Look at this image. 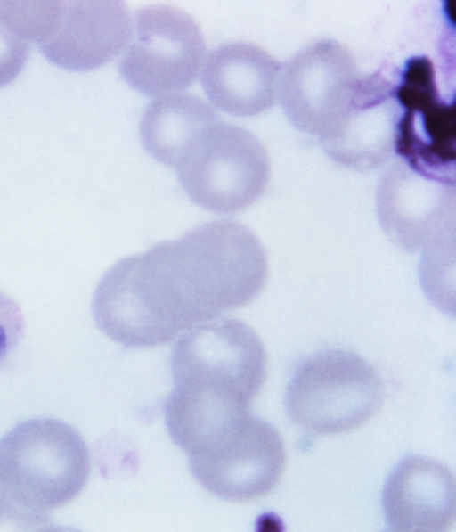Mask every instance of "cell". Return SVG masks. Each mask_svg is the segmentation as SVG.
Wrapping results in <instances>:
<instances>
[{
  "mask_svg": "<svg viewBox=\"0 0 456 532\" xmlns=\"http://www.w3.org/2000/svg\"><path fill=\"white\" fill-rule=\"evenodd\" d=\"M395 86L379 72L362 76L347 111L320 141L332 160L365 171L379 167L390 158L399 118Z\"/></svg>",
  "mask_w": 456,
  "mask_h": 532,
  "instance_id": "obj_12",
  "label": "cell"
},
{
  "mask_svg": "<svg viewBox=\"0 0 456 532\" xmlns=\"http://www.w3.org/2000/svg\"><path fill=\"white\" fill-rule=\"evenodd\" d=\"M132 25L122 1H60L53 26L38 46L59 67L91 70L126 48Z\"/></svg>",
  "mask_w": 456,
  "mask_h": 532,
  "instance_id": "obj_11",
  "label": "cell"
},
{
  "mask_svg": "<svg viewBox=\"0 0 456 532\" xmlns=\"http://www.w3.org/2000/svg\"><path fill=\"white\" fill-rule=\"evenodd\" d=\"M361 78L346 47L322 40L281 67L277 97L289 121L320 140L346 113Z\"/></svg>",
  "mask_w": 456,
  "mask_h": 532,
  "instance_id": "obj_9",
  "label": "cell"
},
{
  "mask_svg": "<svg viewBox=\"0 0 456 532\" xmlns=\"http://www.w3.org/2000/svg\"><path fill=\"white\" fill-rule=\"evenodd\" d=\"M267 275L258 237L237 221L212 220L117 261L95 289L92 315L104 335L126 348L161 346L249 304Z\"/></svg>",
  "mask_w": 456,
  "mask_h": 532,
  "instance_id": "obj_1",
  "label": "cell"
},
{
  "mask_svg": "<svg viewBox=\"0 0 456 532\" xmlns=\"http://www.w3.org/2000/svg\"><path fill=\"white\" fill-rule=\"evenodd\" d=\"M125 49L118 64L123 79L142 94L160 96L179 93L193 83L206 44L187 12L151 4L136 11Z\"/></svg>",
  "mask_w": 456,
  "mask_h": 532,
  "instance_id": "obj_6",
  "label": "cell"
},
{
  "mask_svg": "<svg viewBox=\"0 0 456 532\" xmlns=\"http://www.w3.org/2000/svg\"><path fill=\"white\" fill-rule=\"evenodd\" d=\"M90 466L83 438L54 418L26 420L0 439V493L37 516L77 497L86 484Z\"/></svg>",
  "mask_w": 456,
  "mask_h": 532,
  "instance_id": "obj_3",
  "label": "cell"
},
{
  "mask_svg": "<svg viewBox=\"0 0 456 532\" xmlns=\"http://www.w3.org/2000/svg\"><path fill=\"white\" fill-rule=\"evenodd\" d=\"M30 43L23 38L0 12V88L21 72L28 57Z\"/></svg>",
  "mask_w": 456,
  "mask_h": 532,
  "instance_id": "obj_16",
  "label": "cell"
},
{
  "mask_svg": "<svg viewBox=\"0 0 456 532\" xmlns=\"http://www.w3.org/2000/svg\"><path fill=\"white\" fill-rule=\"evenodd\" d=\"M188 457L197 481L209 493L232 502L268 494L279 482L286 463L279 431L250 413Z\"/></svg>",
  "mask_w": 456,
  "mask_h": 532,
  "instance_id": "obj_7",
  "label": "cell"
},
{
  "mask_svg": "<svg viewBox=\"0 0 456 532\" xmlns=\"http://www.w3.org/2000/svg\"><path fill=\"white\" fill-rule=\"evenodd\" d=\"M376 205L387 237L417 252L454 230L455 182L423 175L401 160L381 177Z\"/></svg>",
  "mask_w": 456,
  "mask_h": 532,
  "instance_id": "obj_10",
  "label": "cell"
},
{
  "mask_svg": "<svg viewBox=\"0 0 456 532\" xmlns=\"http://www.w3.org/2000/svg\"><path fill=\"white\" fill-rule=\"evenodd\" d=\"M455 482L443 463L421 456L401 461L387 478L382 507L396 532H441L455 521Z\"/></svg>",
  "mask_w": 456,
  "mask_h": 532,
  "instance_id": "obj_13",
  "label": "cell"
},
{
  "mask_svg": "<svg viewBox=\"0 0 456 532\" xmlns=\"http://www.w3.org/2000/svg\"><path fill=\"white\" fill-rule=\"evenodd\" d=\"M189 199L219 215L253 205L271 174L267 151L249 130L220 119L207 128L175 165Z\"/></svg>",
  "mask_w": 456,
  "mask_h": 532,
  "instance_id": "obj_5",
  "label": "cell"
},
{
  "mask_svg": "<svg viewBox=\"0 0 456 532\" xmlns=\"http://www.w3.org/2000/svg\"><path fill=\"white\" fill-rule=\"evenodd\" d=\"M281 67L257 45L230 42L207 55L200 82L216 108L238 117L255 116L275 102Z\"/></svg>",
  "mask_w": 456,
  "mask_h": 532,
  "instance_id": "obj_14",
  "label": "cell"
},
{
  "mask_svg": "<svg viewBox=\"0 0 456 532\" xmlns=\"http://www.w3.org/2000/svg\"><path fill=\"white\" fill-rule=\"evenodd\" d=\"M266 362L258 334L237 318H215L181 334L164 406L175 444L188 454L237 423L265 381Z\"/></svg>",
  "mask_w": 456,
  "mask_h": 532,
  "instance_id": "obj_2",
  "label": "cell"
},
{
  "mask_svg": "<svg viewBox=\"0 0 456 532\" xmlns=\"http://www.w3.org/2000/svg\"><path fill=\"white\" fill-rule=\"evenodd\" d=\"M25 321L19 306L0 291V364L20 341Z\"/></svg>",
  "mask_w": 456,
  "mask_h": 532,
  "instance_id": "obj_17",
  "label": "cell"
},
{
  "mask_svg": "<svg viewBox=\"0 0 456 532\" xmlns=\"http://www.w3.org/2000/svg\"><path fill=\"white\" fill-rule=\"evenodd\" d=\"M385 385L361 356L332 348L305 360L295 372L285 394L286 412L300 429L334 435L355 429L381 408Z\"/></svg>",
  "mask_w": 456,
  "mask_h": 532,
  "instance_id": "obj_4",
  "label": "cell"
},
{
  "mask_svg": "<svg viewBox=\"0 0 456 532\" xmlns=\"http://www.w3.org/2000/svg\"><path fill=\"white\" fill-rule=\"evenodd\" d=\"M395 95L399 118L394 151L417 172L455 182V102L441 97L428 57L405 61Z\"/></svg>",
  "mask_w": 456,
  "mask_h": 532,
  "instance_id": "obj_8",
  "label": "cell"
},
{
  "mask_svg": "<svg viewBox=\"0 0 456 532\" xmlns=\"http://www.w3.org/2000/svg\"><path fill=\"white\" fill-rule=\"evenodd\" d=\"M218 120L216 110L198 96L184 93L160 95L143 112L142 142L152 158L175 168L194 141Z\"/></svg>",
  "mask_w": 456,
  "mask_h": 532,
  "instance_id": "obj_15",
  "label": "cell"
}]
</instances>
